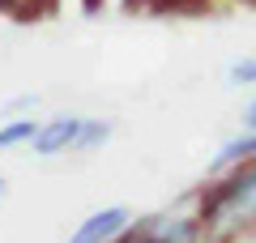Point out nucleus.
Returning <instances> with one entry per match:
<instances>
[{
    "label": "nucleus",
    "instance_id": "6e6552de",
    "mask_svg": "<svg viewBox=\"0 0 256 243\" xmlns=\"http://www.w3.org/2000/svg\"><path fill=\"white\" fill-rule=\"evenodd\" d=\"M4 192H9V180H4V175H0V196H4Z\"/></svg>",
    "mask_w": 256,
    "mask_h": 243
},
{
    "label": "nucleus",
    "instance_id": "7ed1b4c3",
    "mask_svg": "<svg viewBox=\"0 0 256 243\" xmlns=\"http://www.w3.org/2000/svg\"><path fill=\"white\" fill-rule=\"evenodd\" d=\"M38 128H43V124H38L34 116L4 120V124H0V150H22V145H34Z\"/></svg>",
    "mask_w": 256,
    "mask_h": 243
},
{
    "label": "nucleus",
    "instance_id": "20e7f679",
    "mask_svg": "<svg viewBox=\"0 0 256 243\" xmlns=\"http://www.w3.org/2000/svg\"><path fill=\"white\" fill-rule=\"evenodd\" d=\"M252 158H256V128H244V136H230L218 150L214 166H244V162H252Z\"/></svg>",
    "mask_w": 256,
    "mask_h": 243
},
{
    "label": "nucleus",
    "instance_id": "39448f33",
    "mask_svg": "<svg viewBox=\"0 0 256 243\" xmlns=\"http://www.w3.org/2000/svg\"><path fill=\"white\" fill-rule=\"evenodd\" d=\"M111 141V120H86V132H82V145L77 154H94L98 145Z\"/></svg>",
    "mask_w": 256,
    "mask_h": 243
},
{
    "label": "nucleus",
    "instance_id": "f257e3e1",
    "mask_svg": "<svg viewBox=\"0 0 256 243\" xmlns=\"http://www.w3.org/2000/svg\"><path fill=\"white\" fill-rule=\"evenodd\" d=\"M128 226H132V214L124 205H107V209H94L90 218H82L64 243H116Z\"/></svg>",
    "mask_w": 256,
    "mask_h": 243
},
{
    "label": "nucleus",
    "instance_id": "0eeeda50",
    "mask_svg": "<svg viewBox=\"0 0 256 243\" xmlns=\"http://www.w3.org/2000/svg\"><path fill=\"white\" fill-rule=\"evenodd\" d=\"M244 128H256V98L248 102V111H244Z\"/></svg>",
    "mask_w": 256,
    "mask_h": 243
},
{
    "label": "nucleus",
    "instance_id": "423d86ee",
    "mask_svg": "<svg viewBox=\"0 0 256 243\" xmlns=\"http://www.w3.org/2000/svg\"><path fill=\"white\" fill-rule=\"evenodd\" d=\"M226 77L235 81V86H256V56H248V60H235L226 68Z\"/></svg>",
    "mask_w": 256,
    "mask_h": 243
},
{
    "label": "nucleus",
    "instance_id": "f03ea898",
    "mask_svg": "<svg viewBox=\"0 0 256 243\" xmlns=\"http://www.w3.org/2000/svg\"><path fill=\"white\" fill-rule=\"evenodd\" d=\"M82 132H86V116H56V120H47V124L38 128V136H34L30 150H34L38 158H56V154H64V150H77V145H82Z\"/></svg>",
    "mask_w": 256,
    "mask_h": 243
}]
</instances>
